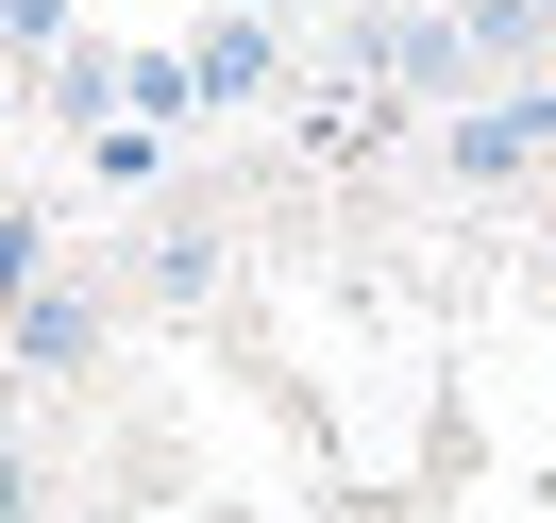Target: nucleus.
Masks as SVG:
<instances>
[{
    "label": "nucleus",
    "instance_id": "f257e3e1",
    "mask_svg": "<svg viewBox=\"0 0 556 523\" xmlns=\"http://www.w3.org/2000/svg\"><path fill=\"white\" fill-rule=\"evenodd\" d=\"M439 170L455 186H522V170H556V102H472L439 136Z\"/></svg>",
    "mask_w": 556,
    "mask_h": 523
},
{
    "label": "nucleus",
    "instance_id": "f03ea898",
    "mask_svg": "<svg viewBox=\"0 0 556 523\" xmlns=\"http://www.w3.org/2000/svg\"><path fill=\"white\" fill-rule=\"evenodd\" d=\"M186 69H203V102H270V85H287V35H270V17H203Z\"/></svg>",
    "mask_w": 556,
    "mask_h": 523
},
{
    "label": "nucleus",
    "instance_id": "7ed1b4c3",
    "mask_svg": "<svg viewBox=\"0 0 556 523\" xmlns=\"http://www.w3.org/2000/svg\"><path fill=\"white\" fill-rule=\"evenodd\" d=\"M102 354V287H35L17 304V372H85Z\"/></svg>",
    "mask_w": 556,
    "mask_h": 523
},
{
    "label": "nucleus",
    "instance_id": "20e7f679",
    "mask_svg": "<svg viewBox=\"0 0 556 523\" xmlns=\"http://www.w3.org/2000/svg\"><path fill=\"white\" fill-rule=\"evenodd\" d=\"M0 35H17V51H51V69H68V0H0Z\"/></svg>",
    "mask_w": 556,
    "mask_h": 523
},
{
    "label": "nucleus",
    "instance_id": "39448f33",
    "mask_svg": "<svg viewBox=\"0 0 556 523\" xmlns=\"http://www.w3.org/2000/svg\"><path fill=\"white\" fill-rule=\"evenodd\" d=\"M35 304V220H0V321Z\"/></svg>",
    "mask_w": 556,
    "mask_h": 523
},
{
    "label": "nucleus",
    "instance_id": "423d86ee",
    "mask_svg": "<svg viewBox=\"0 0 556 523\" xmlns=\"http://www.w3.org/2000/svg\"><path fill=\"white\" fill-rule=\"evenodd\" d=\"M0 523H35V439H0Z\"/></svg>",
    "mask_w": 556,
    "mask_h": 523
},
{
    "label": "nucleus",
    "instance_id": "0eeeda50",
    "mask_svg": "<svg viewBox=\"0 0 556 523\" xmlns=\"http://www.w3.org/2000/svg\"><path fill=\"white\" fill-rule=\"evenodd\" d=\"M219 17H270V0H219Z\"/></svg>",
    "mask_w": 556,
    "mask_h": 523
}]
</instances>
